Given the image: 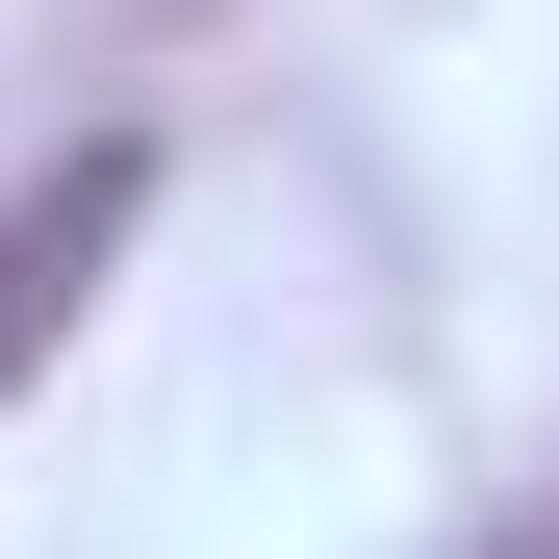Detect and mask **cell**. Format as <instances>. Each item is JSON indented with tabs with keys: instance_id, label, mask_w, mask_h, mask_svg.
Here are the masks:
<instances>
[{
	"instance_id": "obj_1",
	"label": "cell",
	"mask_w": 559,
	"mask_h": 559,
	"mask_svg": "<svg viewBox=\"0 0 559 559\" xmlns=\"http://www.w3.org/2000/svg\"><path fill=\"white\" fill-rule=\"evenodd\" d=\"M128 229H153V153H128V128H103V153H51L26 204H0V407H26V356H51L76 306H103V254H128Z\"/></svg>"
}]
</instances>
